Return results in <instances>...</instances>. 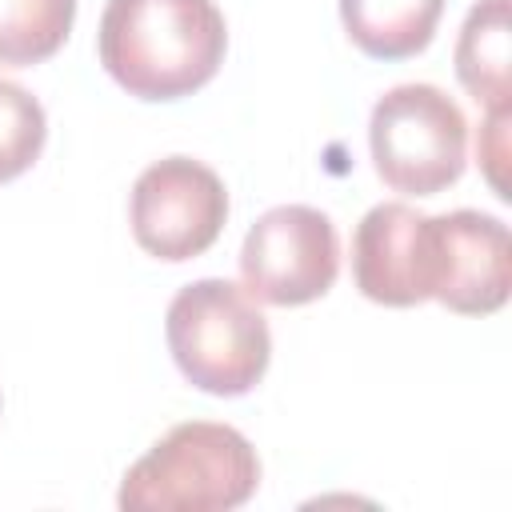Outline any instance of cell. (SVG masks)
<instances>
[{
  "mask_svg": "<svg viewBox=\"0 0 512 512\" xmlns=\"http://www.w3.org/2000/svg\"><path fill=\"white\" fill-rule=\"evenodd\" d=\"M96 44L128 96L180 100L216 76L228 28L216 0H108Z\"/></svg>",
  "mask_w": 512,
  "mask_h": 512,
  "instance_id": "obj_1",
  "label": "cell"
},
{
  "mask_svg": "<svg viewBox=\"0 0 512 512\" xmlns=\"http://www.w3.org/2000/svg\"><path fill=\"white\" fill-rule=\"evenodd\" d=\"M260 484V460L232 424L188 420L160 436L120 484L128 512H228Z\"/></svg>",
  "mask_w": 512,
  "mask_h": 512,
  "instance_id": "obj_2",
  "label": "cell"
},
{
  "mask_svg": "<svg viewBox=\"0 0 512 512\" xmlns=\"http://www.w3.org/2000/svg\"><path fill=\"white\" fill-rule=\"evenodd\" d=\"M164 336L188 384L212 396H244L260 384L272 356L264 312L244 284L220 276L192 280L172 296Z\"/></svg>",
  "mask_w": 512,
  "mask_h": 512,
  "instance_id": "obj_3",
  "label": "cell"
},
{
  "mask_svg": "<svg viewBox=\"0 0 512 512\" xmlns=\"http://www.w3.org/2000/svg\"><path fill=\"white\" fill-rule=\"evenodd\" d=\"M368 144L388 188L436 196L464 172L468 120L436 84H396L372 108Z\"/></svg>",
  "mask_w": 512,
  "mask_h": 512,
  "instance_id": "obj_4",
  "label": "cell"
},
{
  "mask_svg": "<svg viewBox=\"0 0 512 512\" xmlns=\"http://www.w3.org/2000/svg\"><path fill=\"white\" fill-rule=\"evenodd\" d=\"M340 272V240L332 220L308 204L268 208L244 236L240 280L244 292L292 308L324 296Z\"/></svg>",
  "mask_w": 512,
  "mask_h": 512,
  "instance_id": "obj_5",
  "label": "cell"
},
{
  "mask_svg": "<svg viewBox=\"0 0 512 512\" xmlns=\"http://www.w3.org/2000/svg\"><path fill=\"white\" fill-rule=\"evenodd\" d=\"M128 212L136 244L148 256L176 264L212 248L228 220V192L208 164L192 156H164L136 176Z\"/></svg>",
  "mask_w": 512,
  "mask_h": 512,
  "instance_id": "obj_6",
  "label": "cell"
},
{
  "mask_svg": "<svg viewBox=\"0 0 512 512\" xmlns=\"http://www.w3.org/2000/svg\"><path fill=\"white\" fill-rule=\"evenodd\" d=\"M432 240V296L460 316H488L504 308L512 288V244L504 220L456 208L428 216Z\"/></svg>",
  "mask_w": 512,
  "mask_h": 512,
  "instance_id": "obj_7",
  "label": "cell"
},
{
  "mask_svg": "<svg viewBox=\"0 0 512 512\" xmlns=\"http://www.w3.org/2000/svg\"><path fill=\"white\" fill-rule=\"evenodd\" d=\"M356 288L388 308H412L432 296V240L428 216L412 204L388 200L364 212L352 236Z\"/></svg>",
  "mask_w": 512,
  "mask_h": 512,
  "instance_id": "obj_8",
  "label": "cell"
},
{
  "mask_svg": "<svg viewBox=\"0 0 512 512\" xmlns=\"http://www.w3.org/2000/svg\"><path fill=\"white\" fill-rule=\"evenodd\" d=\"M448 0H340L352 44L376 60H404L428 48Z\"/></svg>",
  "mask_w": 512,
  "mask_h": 512,
  "instance_id": "obj_9",
  "label": "cell"
},
{
  "mask_svg": "<svg viewBox=\"0 0 512 512\" xmlns=\"http://www.w3.org/2000/svg\"><path fill=\"white\" fill-rule=\"evenodd\" d=\"M456 76L484 108H508V0H480L456 40Z\"/></svg>",
  "mask_w": 512,
  "mask_h": 512,
  "instance_id": "obj_10",
  "label": "cell"
},
{
  "mask_svg": "<svg viewBox=\"0 0 512 512\" xmlns=\"http://www.w3.org/2000/svg\"><path fill=\"white\" fill-rule=\"evenodd\" d=\"M76 0H0V64L48 60L72 32Z\"/></svg>",
  "mask_w": 512,
  "mask_h": 512,
  "instance_id": "obj_11",
  "label": "cell"
},
{
  "mask_svg": "<svg viewBox=\"0 0 512 512\" xmlns=\"http://www.w3.org/2000/svg\"><path fill=\"white\" fill-rule=\"evenodd\" d=\"M44 136L48 120L40 100L20 84L0 80V184L32 168L44 148Z\"/></svg>",
  "mask_w": 512,
  "mask_h": 512,
  "instance_id": "obj_12",
  "label": "cell"
},
{
  "mask_svg": "<svg viewBox=\"0 0 512 512\" xmlns=\"http://www.w3.org/2000/svg\"><path fill=\"white\" fill-rule=\"evenodd\" d=\"M476 156L484 164L488 184L496 188L500 200H508V180H504V164H508V108H488V120L476 136Z\"/></svg>",
  "mask_w": 512,
  "mask_h": 512,
  "instance_id": "obj_13",
  "label": "cell"
}]
</instances>
